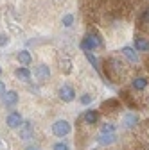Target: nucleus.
<instances>
[{
  "mask_svg": "<svg viewBox=\"0 0 149 150\" xmlns=\"http://www.w3.org/2000/svg\"><path fill=\"white\" fill-rule=\"evenodd\" d=\"M99 47H102V40H101V36H99L95 30H90V32L83 38V41H81L83 52H86V50H92V52H94V50L99 48Z\"/></svg>",
  "mask_w": 149,
  "mask_h": 150,
  "instance_id": "f257e3e1",
  "label": "nucleus"
},
{
  "mask_svg": "<svg viewBox=\"0 0 149 150\" xmlns=\"http://www.w3.org/2000/svg\"><path fill=\"white\" fill-rule=\"evenodd\" d=\"M70 130H72V127L67 120H56L52 123V134L56 138H65L67 134H70Z\"/></svg>",
  "mask_w": 149,
  "mask_h": 150,
  "instance_id": "f03ea898",
  "label": "nucleus"
},
{
  "mask_svg": "<svg viewBox=\"0 0 149 150\" xmlns=\"http://www.w3.org/2000/svg\"><path fill=\"white\" fill-rule=\"evenodd\" d=\"M58 95H59V98L63 102H72L74 98H76V89H74L72 86H68V84H63L58 89Z\"/></svg>",
  "mask_w": 149,
  "mask_h": 150,
  "instance_id": "7ed1b4c3",
  "label": "nucleus"
},
{
  "mask_svg": "<svg viewBox=\"0 0 149 150\" xmlns=\"http://www.w3.org/2000/svg\"><path fill=\"white\" fill-rule=\"evenodd\" d=\"M6 123H7V127H9V129H20V127H22V123H24V118H22L20 112L13 111V112H9V115H7Z\"/></svg>",
  "mask_w": 149,
  "mask_h": 150,
  "instance_id": "20e7f679",
  "label": "nucleus"
},
{
  "mask_svg": "<svg viewBox=\"0 0 149 150\" xmlns=\"http://www.w3.org/2000/svg\"><path fill=\"white\" fill-rule=\"evenodd\" d=\"M34 77L38 79L40 82H45V81H49V77H50V68L47 66V64H38L34 68Z\"/></svg>",
  "mask_w": 149,
  "mask_h": 150,
  "instance_id": "39448f33",
  "label": "nucleus"
},
{
  "mask_svg": "<svg viewBox=\"0 0 149 150\" xmlns=\"http://www.w3.org/2000/svg\"><path fill=\"white\" fill-rule=\"evenodd\" d=\"M122 55H124V57L129 61V63H131V64H137L138 61H140V57H138V52L135 50V47H122Z\"/></svg>",
  "mask_w": 149,
  "mask_h": 150,
  "instance_id": "423d86ee",
  "label": "nucleus"
},
{
  "mask_svg": "<svg viewBox=\"0 0 149 150\" xmlns=\"http://www.w3.org/2000/svg\"><path fill=\"white\" fill-rule=\"evenodd\" d=\"M32 136H34V125H32L31 122H24L22 127H20V139L27 141V139H31Z\"/></svg>",
  "mask_w": 149,
  "mask_h": 150,
  "instance_id": "0eeeda50",
  "label": "nucleus"
},
{
  "mask_svg": "<svg viewBox=\"0 0 149 150\" xmlns=\"http://www.w3.org/2000/svg\"><path fill=\"white\" fill-rule=\"evenodd\" d=\"M2 100H4L6 107H14L18 104V100H20V97H18L16 91H6L4 95H2Z\"/></svg>",
  "mask_w": 149,
  "mask_h": 150,
  "instance_id": "6e6552de",
  "label": "nucleus"
},
{
  "mask_svg": "<svg viewBox=\"0 0 149 150\" xmlns=\"http://www.w3.org/2000/svg\"><path fill=\"white\" fill-rule=\"evenodd\" d=\"M133 47L137 52H149V40L147 38H142V36H135Z\"/></svg>",
  "mask_w": 149,
  "mask_h": 150,
  "instance_id": "1a4fd4ad",
  "label": "nucleus"
},
{
  "mask_svg": "<svg viewBox=\"0 0 149 150\" xmlns=\"http://www.w3.org/2000/svg\"><path fill=\"white\" fill-rule=\"evenodd\" d=\"M117 141V134L115 132H99L97 134V143L99 145H111Z\"/></svg>",
  "mask_w": 149,
  "mask_h": 150,
  "instance_id": "9d476101",
  "label": "nucleus"
},
{
  "mask_svg": "<svg viewBox=\"0 0 149 150\" xmlns=\"http://www.w3.org/2000/svg\"><path fill=\"white\" fill-rule=\"evenodd\" d=\"M16 61L20 63L22 66H29L32 63V55H31L29 50H20V52L16 54Z\"/></svg>",
  "mask_w": 149,
  "mask_h": 150,
  "instance_id": "9b49d317",
  "label": "nucleus"
},
{
  "mask_svg": "<svg viewBox=\"0 0 149 150\" xmlns=\"http://www.w3.org/2000/svg\"><path fill=\"white\" fill-rule=\"evenodd\" d=\"M83 120L88 125H95V123H99V112L94 111V109H88L85 115H83Z\"/></svg>",
  "mask_w": 149,
  "mask_h": 150,
  "instance_id": "f8f14e48",
  "label": "nucleus"
},
{
  "mask_svg": "<svg viewBox=\"0 0 149 150\" xmlns=\"http://www.w3.org/2000/svg\"><path fill=\"white\" fill-rule=\"evenodd\" d=\"M6 23H7V27L13 30V32H20L22 29H20V23H18V20H16V16L9 11L7 14H6Z\"/></svg>",
  "mask_w": 149,
  "mask_h": 150,
  "instance_id": "ddd939ff",
  "label": "nucleus"
},
{
  "mask_svg": "<svg viewBox=\"0 0 149 150\" xmlns=\"http://www.w3.org/2000/svg\"><path fill=\"white\" fill-rule=\"evenodd\" d=\"M122 123H124L126 129H131V127H135L138 123V116L135 115V112H126V115L122 116Z\"/></svg>",
  "mask_w": 149,
  "mask_h": 150,
  "instance_id": "4468645a",
  "label": "nucleus"
},
{
  "mask_svg": "<svg viewBox=\"0 0 149 150\" xmlns=\"http://www.w3.org/2000/svg\"><path fill=\"white\" fill-rule=\"evenodd\" d=\"M14 77L20 79V81H24V82H29V81H31V71H29L25 66L16 68V70H14Z\"/></svg>",
  "mask_w": 149,
  "mask_h": 150,
  "instance_id": "2eb2a0df",
  "label": "nucleus"
},
{
  "mask_svg": "<svg viewBox=\"0 0 149 150\" xmlns=\"http://www.w3.org/2000/svg\"><path fill=\"white\" fill-rule=\"evenodd\" d=\"M85 57H86V61H88L92 66H94V70H95L99 75H102V73H101V66H99V61H97V57H95V55L92 54V50H86V52H85Z\"/></svg>",
  "mask_w": 149,
  "mask_h": 150,
  "instance_id": "dca6fc26",
  "label": "nucleus"
},
{
  "mask_svg": "<svg viewBox=\"0 0 149 150\" xmlns=\"http://www.w3.org/2000/svg\"><path fill=\"white\" fill-rule=\"evenodd\" d=\"M131 88L137 89V91L145 89V88H147V79H145V77H135V79L131 81Z\"/></svg>",
  "mask_w": 149,
  "mask_h": 150,
  "instance_id": "f3484780",
  "label": "nucleus"
},
{
  "mask_svg": "<svg viewBox=\"0 0 149 150\" xmlns=\"http://www.w3.org/2000/svg\"><path fill=\"white\" fill-rule=\"evenodd\" d=\"M61 23H63V27L70 29V27L74 25V14H65V16L61 18Z\"/></svg>",
  "mask_w": 149,
  "mask_h": 150,
  "instance_id": "a211bd4d",
  "label": "nucleus"
},
{
  "mask_svg": "<svg viewBox=\"0 0 149 150\" xmlns=\"http://www.w3.org/2000/svg\"><path fill=\"white\" fill-rule=\"evenodd\" d=\"M101 132H115V125L113 123H102L101 125Z\"/></svg>",
  "mask_w": 149,
  "mask_h": 150,
  "instance_id": "6ab92c4d",
  "label": "nucleus"
},
{
  "mask_svg": "<svg viewBox=\"0 0 149 150\" xmlns=\"http://www.w3.org/2000/svg\"><path fill=\"white\" fill-rule=\"evenodd\" d=\"M92 100H94V97H92V95H88V93H85V95L79 98V102H81L83 105H90V104H92Z\"/></svg>",
  "mask_w": 149,
  "mask_h": 150,
  "instance_id": "aec40b11",
  "label": "nucleus"
},
{
  "mask_svg": "<svg viewBox=\"0 0 149 150\" xmlns=\"http://www.w3.org/2000/svg\"><path fill=\"white\" fill-rule=\"evenodd\" d=\"M140 23H149V7H145L140 14Z\"/></svg>",
  "mask_w": 149,
  "mask_h": 150,
  "instance_id": "412c9836",
  "label": "nucleus"
},
{
  "mask_svg": "<svg viewBox=\"0 0 149 150\" xmlns=\"http://www.w3.org/2000/svg\"><path fill=\"white\" fill-rule=\"evenodd\" d=\"M52 150H70V146H68L67 143H61V141H59V143H56V145L52 146Z\"/></svg>",
  "mask_w": 149,
  "mask_h": 150,
  "instance_id": "4be33fe9",
  "label": "nucleus"
},
{
  "mask_svg": "<svg viewBox=\"0 0 149 150\" xmlns=\"http://www.w3.org/2000/svg\"><path fill=\"white\" fill-rule=\"evenodd\" d=\"M9 43V36L7 34H0V47H6Z\"/></svg>",
  "mask_w": 149,
  "mask_h": 150,
  "instance_id": "5701e85b",
  "label": "nucleus"
},
{
  "mask_svg": "<svg viewBox=\"0 0 149 150\" xmlns=\"http://www.w3.org/2000/svg\"><path fill=\"white\" fill-rule=\"evenodd\" d=\"M25 150H42V148H40L38 145H27V146H25Z\"/></svg>",
  "mask_w": 149,
  "mask_h": 150,
  "instance_id": "b1692460",
  "label": "nucleus"
},
{
  "mask_svg": "<svg viewBox=\"0 0 149 150\" xmlns=\"http://www.w3.org/2000/svg\"><path fill=\"white\" fill-rule=\"evenodd\" d=\"M4 93H6V84L0 81V95H4Z\"/></svg>",
  "mask_w": 149,
  "mask_h": 150,
  "instance_id": "393cba45",
  "label": "nucleus"
},
{
  "mask_svg": "<svg viewBox=\"0 0 149 150\" xmlns=\"http://www.w3.org/2000/svg\"><path fill=\"white\" fill-rule=\"evenodd\" d=\"M0 73H2V70H0Z\"/></svg>",
  "mask_w": 149,
  "mask_h": 150,
  "instance_id": "a878e982",
  "label": "nucleus"
}]
</instances>
